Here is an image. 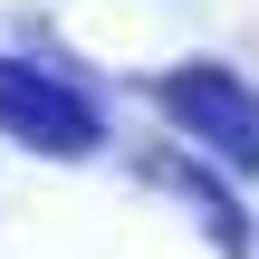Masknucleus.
Instances as JSON below:
<instances>
[{"label": "nucleus", "mask_w": 259, "mask_h": 259, "mask_svg": "<svg viewBox=\"0 0 259 259\" xmlns=\"http://www.w3.org/2000/svg\"><path fill=\"white\" fill-rule=\"evenodd\" d=\"M0 125H19L29 144H87V135H96L87 106H67L58 87H38V77L10 67V58H0Z\"/></svg>", "instance_id": "nucleus-1"}]
</instances>
